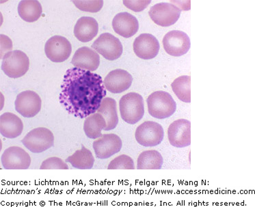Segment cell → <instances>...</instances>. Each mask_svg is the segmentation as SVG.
<instances>
[{
  "mask_svg": "<svg viewBox=\"0 0 255 207\" xmlns=\"http://www.w3.org/2000/svg\"><path fill=\"white\" fill-rule=\"evenodd\" d=\"M148 113L157 119L169 118L177 109V104L169 93L156 91L148 96L146 100Z\"/></svg>",
  "mask_w": 255,
  "mask_h": 207,
  "instance_id": "cell-2",
  "label": "cell"
},
{
  "mask_svg": "<svg viewBox=\"0 0 255 207\" xmlns=\"http://www.w3.org/2000/svg\"><path fill=\"white\" fill-rule=\"evenodd\" d=\"M106 127L105 119L99 113H94L86 117L84 121V132L86 136L91 139H97L102 137V130H104Z\"/></svg>",
  "mask_w": 255,
  "mask_h": 207,
  "instance_id": "cell-24",
  "label": "cell"
},
{
  "mask_svg": "<svg viewBox=\"0 0 255 207\" xmlns=\"http://www.w3.org/2000/svg\"><path fill=\"white\" fill-rule=\"evenodd\" d=\"M135 140L143 146L153 147L159 145L164 137V131L161 124L153 121H146L137 126L135 133Z\"/></svg>",
  "mask_w": 255,
  "mask_h": 207,
  "instance_id": "cell-6",
  "label": "cell"
},
{
  "mask_svg": "<svg viewBox=\"0 0 255 207\" xmlns=\"http://www.w3.org/2000/svg\"><path fill=\"white\" fill-rule=\"evenodd\" d=\"M40 170H69V166L59 157H53L45 159L40 167Z\"/></svg>",
  "mask_w": 255,
  "mask_h": 207,
  "instance_id": "cell-29",
  "label": "cell"
},
{
  "mask_svg": "<svg viewBox=\"0 0 255 207\" xmlns=\"http://www.w3.org/2000/svg\"><path fill=\"white\" fill-rule=\"evenodd\" d=\"M133 77L128 71L116 69L110 71L104 80L106 90L114 94H120L129 89Z\"/></svg>",
  "mask_w": 255,
  "mask_h": 207,
  "instance_id": "cell-16",
  "label": "cell"
},
{
  "mask_svg": "<svg viewBox=\"0 0 255 207\" xmlns=\"http://www.w3.org/2000/svg\"><path fill=\"white\" fill-rule=\"evenodd\" d=\"M113 27L116 33L124 38H130L136 34L139 29L138 21L128 12H121L115 16Z\"/></svg>",
  "mask_w": 255,
  "mask_h": 207,
  "instance_id": "cell-18",
  "label": "cell"
},
{
  "mask_svg": "<svg viewBox=\"0 0 255 207\" xmlns=\"http://www.w3.org/2000/svg\"><path fill=\"white\" fill-rule=\"evenodd\" d=\"M163 45L167 54L170 56H182L190 50V37L182 31H170L163 38Z\"/></svg>",
  "mask_w": 255,
  "mask_h": 207,
  "instance_id": "cell-9",
  "label": "cell"
},
{
  "mask_svg": "<svg viewBox=\"0 0 255 207\" xmlns=\"http://www.w3.org/2000/svg\"><path fill=\"white\" fill-rule=\"evenodd\" d=\"M21 142L32 153H40L54 146V136L47 128L38 127L29 132Z\"/></svg>",
  "mask_w": 255,
  "mask_h": 207,
  "instance_id": "cell-5",
  "label": "cell"
},
{
  "mask_svg": "<svg viewBox=\"0 0 255 207\" xmlns=\"http://www.w3.org/2000/svg\"><path fill=\"white\" fill-rule=\"evenodd\" d=\"M72 46L67 38L61 36H54L46 42V56L53 62H63L71 56Z\"/></svg>",
  "mask_w": 255,
  "mask_h": 207,
  "instance_id": "cell-11",
  "label": "cell"
},
{
  "mask_svg": "<svg viewBox=\"0 0 255 207\" xmlns=\"http://www.w3.org/2000/svg\"><path fill=\"white\" fill-rule=\"evenodd\" d=\"M23 130V122L16 115L5 112L0 117V133L5 138L13 139L19 137Z\"/></svg>",
  "mask_w": 255,
  "mask_h": 207,
  "instance_id": "cell-19",
  "label": "cell"
},
{
  "mask_svg": "<svg viewBox=\"0 0 255 207\" xmlns=\"http://www.w3.org/2000/svg\"><path fill=\"white\" fill-rule=\"evenodd\" d=\"M181 10L170 3H159L150 8L148 14L156 24L162 27L171 26L180 17Z\"/></svg>",
  "mask_w": 255,
  "mask_h": 207,
  "instance_id": "cell-8",
  "label": "cell"
},
{
  "mask_svg": "<svg viewBox=\"0 0 255 207\" xmlns=\"http://www.w3.org/2000/svg\"><path fill=\"white\" fill-rule=\"evenodd\" d=\"M1 162L5 170H27L30 166L31 158L23 148L11 146L3 152Z\"/></svg>",
  "mask_w": 255,
  "mask_h": 207,
  "instance_id": "cell-12",
  "label": "cell"
},
{
  "mask_svg": "<svg viewBox=\"0 0 255 207\" xmlns=\"http://www.w3.org/2000/svg\"><path fill=\"white\" fill-rule=\"evenodd\" d=\"M66 162L70 163L77 169L90 170L94 166L95 158L91 151L82 144V148L68 157Z\"/></svg>",
  "mask_w": 255,
  "mask_h": 207,
  "instance_id": "cell-23",
  "label": "cell"
},
{
  "mask_svg": "<svg viewBox=\"0 0 255 207\" xmlns=\"http://www.w3.org/2000/svg\"><path fill=\"white\" fill-rule=\"evenodd\" d=\"M93 146L97 158L106 159L119 153L122 148L123 142L118 135L110 133L97 139Z\"/></svg>",
  "mask_w": 255,
  "mask_h": 207,
  "instance_id": "cell-14",
  "label": "cell"
},
{
  "mask_svg": "<svg viewBox=\"0 0 255 207\" xmlns=\"http://www.w3.org/2000/svg\"><path fill=\"white\" fill-rule=\"evenodd\" d=\"M1 69L7 76L16 79L24 76L30 67V60L24 52L11 51L3 57Z\"/></svg>",
  "mask_w": 255,
  "mask_h": 207,
  "instance_id": "cell-4",
  "label": "cell"
},
{
  "mask_svg": "<svg viewBox=\"0 0 255 207\" xmlns=\"http://www.w3.org/2000/svg\"><path fill=\"white\" fill-rule=\"evenodd\" d=\"M97 111L105 119L106 127L104 131H110L117 127L119 123V116L117 113V102L114 99L110 97L104 98Z\"/></svg>",
  "mask_w": 255,
  "mask_h": 207,
  "instance_id": "cell-21",
  "label": "cell"
},
{
  "mask_svg": "<svg viewBox=\"0 0 255 207\" xmlns=\"http://www.w3.org/2000/svg\"><path fill=\"white\" fill-rule=\"evenodd\" d=\"M92 47L110 61L119 59L124 52V47L120 40L110 33L101 34L92 45Z\"/></svg>",
  "mask_w": 255,
  "mask_h": 207,
  "instance_id": "cell-7",
  "label": "cell"
},
{
  "mask_svg": "<svg viewBox=\"0 0 255 207\" xmlns=\"http://www.w3.org/2000/svg\"><path fill=\"white\" fill-rule=\"evenodd\" d=\"M43 8L37 0H23L18 5V13L20 17L25 21H37L41 16Z\"/></svg>",
  "mask_w": 255,
  "mask_h": 207,
  "instance_id": "cell-22",
  "label": "cell"
},
{
  "mask_svg": "<svg viewBox=\"0 0 255 207\" xmlns=\"http://www.w3.org/2000/svg\"><path fill=\"white\" fill-rule=\"evenodd\" d=\"M121 118L127 123L136 124L144 115L142 97L138 93H129L121 97L119 102Z\"/></svg>",
  "mask_w": 255,
  "mask_h": 207,
  "instance_id": "cell-3",
  "label": "cell"
},
{
  "mask_svg": "<svg viewBox=\"0 0 255 207\" xmlns=\"http://www.w3.org/2000/svg\"><path fill=\"white\" fill-rule=\"evenodd\" d=\"M60 103L69 114L80 118L96 112L106 96L102 77L73 67L64 76Z\"/></svg>",
  "mask_w": 255,
  "mask_h": 207,
  "instance_id": "cell-1",
  "label": "cell"
},
{
  "mask_svg": "<svg viewBox=\"0 0 255 207\" xmlns=\"http://www.w3.org/2000/svg\"><path fill=\"white\" fill-rule=\"evenodd\" d=\"M41 99L35 92H22L16 96L14 105L16 111L25 118H32L41 109Z\"/></svg>",
  "mask_w": 255,
  "mask_h": 207,
  "instance_id": "cell-10",
  "label": "cell"
},
{
  "mask_svg": "<svg viewBox=\"0 0 255 207\" xmlns=\"http://www.w3.org/2000/svg\"><path fill=\"white\" fill-rule=\"evenodd\" d=\"M72 2L80 10L89 12H99L104 5V1L102 0H95V1L73 0Z\"/></svg>",
  "mask_w": 255,
  "mask_h": 207,
  "instance_id": "cell-28",
  "label": "cell"
},
{
  "mask_svg": "<svg viewBox=\"0 0 255 207\" xmlns=\"http://www.w3.org/2000/svg\"><path fill=\"white\" fill-rule=\"evenodd\" d=\"M98 31V23L94 18L82 16L75 25L74 35L79 41L87 43L97 36Z\"/></svg>",
  "mask_w": 255,
  "mask_h": 207,
  "instance_id": "cell-20",
  "label": "cell"
},
{
  "mask_svg": "<svg viewBox=\"0 0 255 207\" xmlns=\"http://www.w3.org/2000/svg\"><path fill=\"white\" fill-rule=\"evenodd\" d=\"M163 157L155 150L142 152L137 160V170H160L162 168Z\"/></svg>",
  "mask_w": 255,
  "mask_h": 207,
  "instance_id": "cell-25",
  "label": "cell"
},
{
  "mask_svg": "<svg viewBox=\"0 0 255 207\" xmlns=\"http://www.w3.org/2000/svg\"><path fill=\"white\" fill-rule=\"evenodd\" d=\"M168 140L176 148H185L191 144V122L179 119L172 122L168 129Z\"/></svg>",
  "mask_w": 255,
  "mask_h": 207,
  "instance_id": "cell-13",
  "label": "cell"
},
{
  "mask_svg": "<svg viewBox=\"0 0 255 207\" xmlns=\"http://www.w3.org/2000/svg\"><path fill=\"white\" fill-rule=\"evenodd\" d=\"M108 170H135L133 159L127 155H121L110 162Z\"/></svg>",
  "mask_w": 255,
  "mask_h": 207,
  "instance_id": "cell-27",
  "label": "cell"
},
{
  "mask_svg": "<svg viewBox=\"0 0 255 207\" xmlns=\"http://www.w3.org/2000/svg\"><path fill=\"white\" fill-rule=\"evenodd\" d=\"M171 87L174 93L179 100L184 103L191 102V78L183 76L176 79Z\"/></svg>",
  "mask_w": 255,
  "mask_h": 207,
  "instance_id": "cell-26",
  "label": "cell"
},
{
  "mask_svg": "<svg viewBox=\"0 0 255 207\" xmlns=\"http://www.w3.org/2000/svg\"><path fill=\"white\" fill-rule=\"evenodd\" d=\"M151 1L150 0H139V1H129V0H125L124 1V5L127 8L130 10L134 11V12H141L144 9L147 8Z\"/></svg>",
  "mask_w": 255,
  "mask_h": 207,
  "instance_id": "cell-30",
  "label": "cell"
},
{
  "mask_svg": "<svg viewBox=\"0 0 255 207\" xmlns=\"http://www.w3.org/2000/svg\"><path fill=\"white\" fill-rule=\"evenodd\" d=\"M71 64L75 67L93 72L100 67V56L94 49L82 47L75 51Z\"/></svg>",
  "mask_w": 255,
  "mask_h": 207,
  "instance_id": "cell-17",
  "label": "cell"
},
{
  "mask_svg": "<svg viewBox=\"0 0 255 207\" xmlns=\"http://www.w3.org/2000/svg\"><path fill=\"white\" fill-rule=\"evenodd\" d=\"M12 49V41L8 37L4 35H1V58L2 59L3 57L5 54L10 52Z\"/></svg>",
  "mask_w": 255,
  "mask_h": 207,
  "instance_id": "cell-31",
  "label": "cell"
},
{
  "mask_svg": "<svg viewBox=\"0 0 255 207\" xmlns=\"http://www.w3.org/2000/svg\"><path fill=\"white\" fill-rule=\"evenodd\" d=\"M133 48L138 58L150 60L158 55L160 45L157 38L152 34H142L135 38Z\"/></svg>",
  "mask_w": 255,
  "mask_h": 207,
  "instance_id": "cell-15",
  "label": "cell"
}]
</instances>
